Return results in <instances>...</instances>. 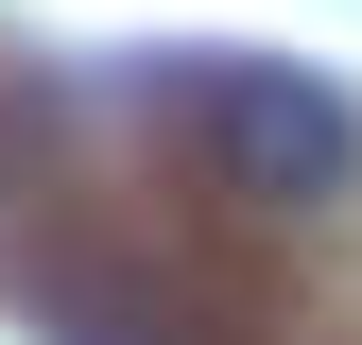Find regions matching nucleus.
Listing matches in <instances>:
<instances>
[{"label": "nucleus", "mask_w": 362, "mask_h": 345, "mask_svg": "<svg viewBox=\"0 0 362 345\" xmlns=\"http://www.w3.org/2000/svg\"><path fill=\"white\" fill-rule=\"evenodd\" d=\"M139 104H156V139L190 156L224 207L310 225V207L362 190V104L328 69H293V52H139Z\"/></svg>", "instance_id": "1"}, {"label": "nucleus", "mask_w": 362, "mask_h": 345, "mask_svg": "<svg viewBox=\"0 0 362 345\" xmlns=\"http://www.w3.org/2000/svg\"><path fill=\"white\" fill-rule=\"evenodd\" d=\"M52 345H190V328H173L156 293H69V311H52Z\"/></svg>", "instance_id": "2"}]
</instances>
